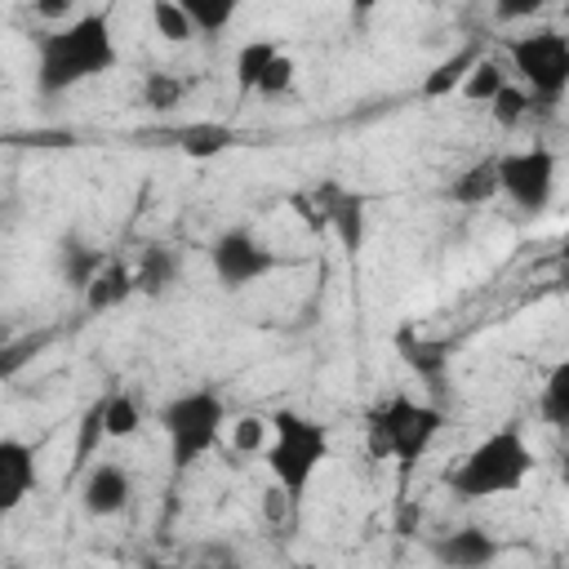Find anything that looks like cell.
<instances>
[{"mask_svg": "<svg viewBox=\"0 0 569 569\" xmlns=\"http://www.w3.org/2000/svg\"><path fill=\"white\" fill-rule=\"evenodd\" d=\"M120 62L107 13H76L67 27L40 36L36 44V89L44 98L67 93Z\"/></svg>", "mask_w": 569, "mask_h": 569, "instance_id": "cell-1", "label": "cell"}, {"mask_svg": "<svg viewBox=\"0 0 569 569\" xmlns=\"http://www.w3.org/2000/svg\"><path fill=\"white\" fill-rule=\"evenodd\" d=\"M440 427H445V409L440 405L413 400V396L396 391V396H387L382 405L369 409V418H365V445H369V458H378V462L396 458L400 476H409L418 467V458L436 445Z\"/></svg>", "mask_w": 569, "mask_h": 569, "instance_id": "cell-2", "label": "cell"}, {"mask_svg": "<svg viewBox=\"0 0 569 569\" xmlns=\"http://www.w3.org/2000/svg\"><path fill=\"white\" fill-rule=\"evenodd\" d=\"M529 471H533V449L525 445L520 427H498L449 471V489L462 502H485L498 493H516L529 480Z\"/></svg>", "mask_w": 569, "mask_h": 569, "instance_id": "cell-3", "label": "cell"}, {"mask_svg": "<svg viewBox=\"0 0 569 569\" xmlns=\"http://www.w3.org/2000/svg\"><path fill=\"white\" fill-rule=\"evenodd\" d=\"M267 427L276 431V440L267 445L271 485L284 489V498L298 507L307 485H311V476H316V467L329 458V431L316 418L298 413V409H276L267 418Z\"/></svg>", "mask_w": 569, "mask_h": 569, "instance_id": "cell-4", "label": "cell"}, {"mask_svg": "<svg viewBox=\"0 0 569 569\" xmlns=\"http://www.w3.org/2000/svg\"><path fill=\"white\" fill-rule=\"evenodd\" d=\"M222 422H227V405L213 387H196V391H182V396L164 400L160 405V427H164V440H169L173 471H191L218 445Z\"/></svg>", "mask_w": 569, "mask_h": 569, "instance_id": "cell-5", "label": "cell"}, {"mask_svg": "<svg viewBox=\"0 0 569 569\" xmlns=\"http://www.w3.org/2000/svg\"><path fill=\"white\" fill-rule=\"evenodd\" d=\"M511 71L520 76V89L533 107H560L569 89V40L556 27H533L516 40H507Z\"/></svg>", "mask_w": 569, "mask_h": 569, "instance_id": "cell-6", "label": "cell"}, {"mask_svg": "<svg viewBox=\"0 0 569 569\" xmlns=\"http://www.w3.org/2000/svg\"><path fill=\"white\" fill-rule=\"evenodd\" d=\"M498 191L525 209V213H542L551 191H556V151L547 147H529V151H507L498 156Z\"/></svg>", "mask_w": 569, "mask_h": 569, "instance_id": "cell-7", "label": "cell"}, {"mask_svg": "<svg viewBox=\"0 0 569 569\" xmlns=\"http://www.w3.org/2000/svg\"><path fill=\"white\" fill-rule=\"evenodd\" d=\"M276 262L280 258L271 253V244L249 227H231L209 244V267L222 280V289H244L267 271H276Z\"/></svg>", "mask_w": 569, "mask_h": 569, "instance_id": "cell-8", "label": "cell"}, {"mask_svg": "<svg viewBox=\"0 0 569 569\" xmlns=\"http://www.w3.org/2000/svg\"><path fill=\"white\" fill-rule=\"evenodd\" d=\"M311 204H316V213L325 218V227L338 236L342 253L356 258V253L365 249V209H369V200H365L360 191L342 187L338 178H325V182L311 191Z\"/></svg>", "mask_w": 569, "mask_h": 569, "instance_id": "cell-9", "label": "cell"}, {"mask_svg": "<svg viewBox=\"0 0 569 569\" xmlns=\"http://www.w3.org/2000/svg\"><path fill=\"white\" fill-rule=\"evenodd\" d=\"M498 551H502V542L493 533H485L480 525H458L431 542V556L440 569H489L498 560Z\"/></svg>", "mask_w": 569, "mask_h": 569, "instance_id": "cell-10", "label": "cell"}, {"mask_svg": "<svg viewBox=\"0 0 569 569\" xmlns=\"http://www.w3.org/2000/svg\"><path fill=\"white\" fill-rule=\"evenodd\" d=\"M36 489V453L31 445L13 440V436H0V520L13 516L27 493Z\"/></svg>", "mask_w": 569, "mask_h": 569, "instance_id": "cell-11", "label": "cell"}, {"mask_svg": "<svg viewBox=\"0 0 569 569\" xmlns=\"http://www.w3.org/2000/svg\"><path fill=\"white\" fill-rule=\"evenodd\" d=\"M80 502H84V511L98 516V520L120 516V511L129 507V476H124V467H116V462H93V467L84 471Z\"/></svg>", "mask_w": 569, "mask_h": 569, "instance_id": "cell-12", "label": "cell"}, {"mask_svg": "<svg viewBox=\"0 0 569 569\" xmlns=\"http://www.w3.org/2000/svg\"><path fill=\"white\" fill-rule=\"evenodd\" d=\"M129 271H133V293H142V298H164V293L178 284L182 258H178V249H169V244H147Z\"/></svg>", "mask_w": 569, "mask_h": 569, "instance_id": "cell-13", "label": "cell"}, {"mask_svg": "<svg viewBox=\"0 0 569 569\" xmlns=\"http://www.w3.org/2000/svg\"><path fill=\"white\" fill-rule=\"evenodd\" d=\"M396 347H400L405 365L440 396V391H445V369H449V342H440V338H418L413 329H400V333H396Z\"/></svg>", "mask_w": 569, "mask_h": 569, "instance_id": "cell-14", "label": "cell"}, {"mask_svg": "<svg viewBox=\"0 0 569 569\" xmlns=\"http://www.w3.org/2000/svg\"><path fill=\"white\" fill-rule=\"evenodd\" d=\"M129 298H133V271H129V262H120V258H107L102 271L84 284V307H89V316H107V311L124 307Z\"/></svg>", "mask_w": 569, "mask_h": 569, "instance_id": "cell-15", "label": "cell"}, {"mask_svg": "<svg viewBox=\"0 0 569 569\" xmlns=\"http://www.w3.org/2000/svg\"><path fill=\"white\" fill-rule=\"evenodd\" d=\"M173 142L191 160H213V156L231 151L240 142V133L231 124H222V120H196V124H178L173 129Z\"/></svg>", "mask_w": 569, "mask_h": 569, "instance_id": "cell-16", "label": "cell"}, {"mask_svg": "<svg viewBox=\"0 0 569 569\" xmlns=\"http://www.w3.org/2000/svg\"><path fill=\"white\" fill-rule=\"evenodd\" d=\"M102 262H107V253L93 249L89 240H80V236H62L58 240V276H62V284L84 293V284L102 271Z\"/></svg>", "mask_w": 569, "mask_h": 569, "instance_id": "cell-17", "label": "cell"}, {"mask_svg": "<svg viewBox=\"0 0 569 569\" xmlns=\"http://www.w3.org/2000/svg\"><path fill=\"white\" fill-rule=\"evenodd\" d=\"M453 204H489L493 196H498V156H485V160H476L471 169H462L453 182H449V191H445Z\"/></svg>", "mask_w": 569, "mask_h": 569, "instance_id": "cell-18", "label": "cell"}, {"mask_svg": "<svg viewBox=\"0 0 569 569\" xmlns=\"http://www.w3.org/2000/svg\"><path fill=\"white\" fill-rule=\"evenodd\" d=\"M476 67V49H458V53H449L445 62H436L431 71H427V80H422V98H449L453 89H462V80H467V71Z\"/></svg>", "mask_w": 569, "mask_h": 569, "instance_id": "cell-19", "label": "cell"}, {"mask_svg": "<svg viewBox=\"0 0 569 569\" xmlns=\"http://www.w3.org/2000/svg\"><path fill=\"white\" fill-rule=\"evenodd\" d=\"M142 427V409L129 391H102V431L107 440H129Z\"/></svg>", "mask_w": 569, "mask_h": 569, "instance_id": "cell-20", "label": "cell"}, {"mask_svg": "<svg viewBox=\"0 0 569 569\" xmlns=\"http://www.w3.org/2000/svg\"><path fill=\"white\" fill-rule=\"evenodd\" d=\"M107 440V431H102V396L98 400H89V409L80 413V422H76V445H71V476H80L89 462H93V453H98V445Z\"/></svg>", "mask_w": 569, "mask_h": 569, "instance_id": "cell-21", "label": "cell"}, {"mask_svg": "<svg viewBox=\"0 0 569 569\" xmlns=\"http://www.w3.org/2000/svg\"><path fill=\"white\" fill-rule=\"evenodd\" d=\"M538 413L547 427L565 431L569 427V360H560L551 373H547V387L538 396Z\"/></svg>", "mask_w": 569, "mask_h": 569, "instance_id": "cell-22", "label": "cell"}, {"mask_svg": "<svg viewBox=\"0 0 569 569\" xmlns=\"http://www.w3.org/2000/svg\"><path fill=\"white\" fill-rule=\"evenodd\" d=\"M280 49L271 44V40H249V44H240V53H236V89L240 93H258V80H262V71L271 67V58H276Z\"/></svg>", "mask_w": 569, "mask_h": 569, "instance_id": "cell-23", "label": "cell"}, {"mask_svg": "<svg viewBox=\"0 0 569 569\" xmlns=\"http://www.w3.org/2000/svg\"><path fill=\"white\" fill-rule=\"evenodd\" d=\"M507 84H511V80H507V71L498 67V58H476V67H471L467 80H462V98H467V102H493Z\"/></svg>", "mask_w": 569, "mask_h": 569, "instance_id": "cell-24", "label": "cell"}, {"mask_svg": "<svg viewBox=\"0 0 569 569\" xmlns=\"http://www.w3.org/2000/svg\"><path fill=\"white\" fill-rule=\"evenodd\" d=\"M187 80L173 76V71H147L142 76V107L147 111H173L182 98H187Z\"/></svg>", "mask_w": 569, "mask_h": 569, "instance_id": "cell-25", "label": "cell"}, {"mask_svg": "<svg viewBox=\"0 0 569 569\" xmlns=\"http://www.w3.org/2000/svg\"><path fill=\"white\" fill-rule=\"evenodd\" d=\"M196 36H218L236 18V0H178Z\"/></svg>", "mask_w": 569, "mask_h": 569, "instance_id": "cell-26", "label": "cell"}, {"mask_svg": "<svg viewBox=\"0 0 569 569\" xmlns=\"http://www.w3.org/2000/svg\"><path fill=\"white\" fill-rule=\"evenodd\" d=\"M151 27H156V36H160V40H169V44H182V40H191V36H196L178 0H156V4H151Z\"/></svg>", "mask_w": 569, "mask_h": 569, "instance_id": "cell-27", "label": "cell"}, {"mask_svg": "<svg viewBox=\"0 0 569 569\" xmlns=\"http://www.w3.org/2000/svg\"><path fill=\"white\" fill-rule=\"evenodd\" d=\"M489 111H493V120H498L502 129H516V124L529 116V98H525V89H520V84H507V89L489 102Z\"/></svg>", "mask_w": 569, "mask_h": 569, "instance_id": "cell-28", "label": "cell"}, {"mask_svg": "<svg viewBox=\"0 0 569 569\" xmlns=\"http://www.w3.org/2000/svg\"><path fill=\"white\" fill-rule=\"evenodd\" d=\"M267 418H258V413H244L236 427H231V445H236V453H258L262 445H267Z\"/></svg>", "mask_w": 569, "mask_h": 569, "instance_id": "cell-29", "label": "cell"}, {"mask_svg": "<svg viewBox=\"0 0 569 569\" xmlns=\"http://www.w3.org/2000/svg\"><path fill=\"white\" fill-rule=\"evenodd\" d=\"M293 71H298V67H293V58H289V53H276V58H271V67H267V71H262V80H258V93L280 98V93L293 84Z\"/></svg>", "mask_w": 569, "mask_h": 569, "instance_id": "cell-30", "label": "cell"}, {"mask_svg": "<svg viewBox=\"0 0 569 569\" xmlns=\"http://www.w3.org/2000/svg\"><path fill=\"white\" fill-rule=\"evenodd\" d=\"M191 569H236V556H231V547L213 542V547H204V551H200V560H196Z\"/></svg>", "mask_w": 569, "mask_h": 569, "instance_id": "cell-31", "label": "cell"}, {"mask_svg": "<svg viewBox=\"0 0 569 569\" xmlns=\"http://www.w3.org/2000/svg\"><path fill=\"white\" fill-rule=\"evenodd\" d=\"M284 507H293V502L284 498V489H276V485H271V489H267V516H271L276 525L284 520Z\"/></svg>", "mask_w": 569, "mask_h": 569, "instance_id": "cell-32", "label": "cell"}, {"mask_svg": "<svg viewBox=\"0 0 569 569\" xmlns=\"http://www.w3.org/2000/svg\"><path fill=\"white\" fill-rule=\"evenodd\" d=\"M36 13H40V18H67V22L76 18V13H71V4H62V0H40V4H36Z\"/></svg>", "mask_w": 569, "mask_h": 569, "instance_id": "cell-33", "label": "cell"}, {"mask_svg": "<svg viewBox=\"0 0 569 569\" xmlns=\"http://www.w3.org/2000/svg\"><path fill=\"white\" fill-rule=\"evenodd\" d=\"M413 516H418L413 507H405V511H400V533H405V538H413Z\"/></svg>", "mask_w": 569, "mask_h": 569, "instance_id": "cell-34", "label": "cell"}, {"mask_svg": "<svg viewBox=\"0 0 569 569\" xmlns=\"http://www.w3.org/2000/svg\"><path fill=\"white\" fill-rule=\"evenodd\" d=\"M289 569H316V565H307V560H298V565H289Z\"/></svg>", "mask_w": 569, "mask_h": 569, "instance_id": "cell-35", "label": "cell"}, {"mask_svg": "<svg viewBox=\"0 0 569 569\" xmlns=\"http://www.w3.org/2000/svg\"><path fill=\"white\" fill-rule=\"evenodd\" d=\"M147 569H160V565H147Z\"/></svg>", "mask_w": 569, "mask_h": 569, "instance_id": "cell-36", "label": "cell"}, {"mask_svg": "<svg viewBox=\"0 0 569 569\" xmlns=\"http://www.w3.org/2000/svg\"><path fill=\"white\" fill-rule=\"evenodd\" d=\"M9 569H18V565H9Z\"/></svg>", "mask_w": 569, "mask_h": 569, "instance_id": "cell-37", "label": "cell"}]
</instances>
